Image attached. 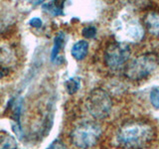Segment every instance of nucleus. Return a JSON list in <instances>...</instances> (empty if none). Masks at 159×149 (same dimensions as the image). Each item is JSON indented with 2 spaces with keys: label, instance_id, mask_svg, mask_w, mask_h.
<instances>
[{
  "label": "nucleus",
  "instance_id": "obj_2",
  "mask_svg": "<svg viewBox=\"0 0 159 149\" xmlns=\"http://www.w3.org/2000/svg\"><path fill=\"white\" fill-rule=\"evenodd\" d=\"M102 136V127L97 122L86 121L76 126L71 133V141L80 149H89L97 145Z\"/></svg>",
  "mask_w": 159,
  "mask_h": 149
},
{
  "label": "nucleus",
  "instance_id": "obj_15",
  "mask_svg": "<svg viewBox=\"0 0 159 149\" xmlns=\"http://www.w3.org/2000/svg\"><path fill=\"white\" fill-rule=\"evenodd\" d=\"M29 25H31L32 27L35 28H39L43 25V21L39 17H34L29 21Z\"/></svg>",
  "mask_w": 159,
  "mask_h": 149
},
{
  "label": "nucleus",
  "instance_id": "obj_13",
  "mask_svg": "<svg viewBox=\"0 0 159 149\" xmlns=\"http://www.w3.org/2000/svg\"><path fill=\"white\" fill-rule=\"evenodd\" d=\"M82 33H83V36L84 38L91 39V38H93L94 36H96L97 29H96V27H93V26H87V27H84L83 29Z\"/></svg>",
  "mask_w": 159,
  "mask_h": 149
},
{
  "label": "nucleus",
  "instance_id": "obj_5",
  "mask_svg": "<svg viewBox=\"0 0 159 149\" xmlns=\"http://www.w3.org/2000/svg\"><path fill=\"white\" fill-rule=\"evenodd\" d=\"M130 54V48L127 44L114 42L108 45L104 52V62L109 69L117 70L128 61Z\"/></svg>",
  "mask_w": 159,
  "mask_h": 149
},
{
  "label": "nucleus",
  "instance_id": "obj_7",
  "mask_svg": "<svg viewBox=\"0 0 159 149\" xmlns=\"http://www.w3.org/2000/svg\"><path fill=\"white\" fill-rule=\"evenodd\" d=\"M89 51V43L84 40H80L77 43L74 44V46L72 47V56L78 60V61H81L84 57L87 56Z\"/></svg>",
  "mask_w": 159,
  "mask_h": 149
},
{
  "label": "nucleus",
  "instance_id": "obj_1",
  "mask_svg": "<svg viewBox=\"0 0 159 149\" xmlns=\"http://www.w3.org/2000/svg\"><path fill=\"white\" fill-rule=\"evenodd\" d=\"M155 137V130L144 120H129L118 129L116 142L125 149H143Z\"/></svg>",
  "mask_w": 159,
  "mask_h": 149
},
{
  "label": "nucleus",
  "instance_id": "obj_4",
  "mask_svg": "<svg viewBox=\"0 0 159 149\" xmlns=\"http://www.w3.org/2000/svg\"><path fill=\"white\" fill-rule=\"evenodd\" d=\"M86 106L93 118L103 119L107 117L111 111L112 101L104 89L98 88L89 93Z\"/></svg>",
  "mask_w": 159,
  "mask_h": 149
},
{
  "label": "nucleus",
  "instance_id": "obj_9",
  "mask_svg": "<svg viewBox=\"0 0 159 149\" xmlns=\"http://www.w3.org/2000/svg\"><path fill=\"white\" fill-rule=\"evenodd\" d=\"M43 8L51 13L54 16L63 14V8H64V2H59V1H53V2H48L43 4Z\"/></svg>",
  "mask_w": 159,
  "mask_h": 149
},
{
  "label": "nucleus",
  "instance_id": "obj_6",
  "mask_svg": "<svg viewBox=\"0 0 159 149\" xmlns=\"http://www.w3.org/2000/svg\"><path fill=\"white\" fill-rule=\"evenodd\" d=\"M144 23L151 35L159 37V12H149L145 15Z\"/></svg>",
  "mask_w": 159,
  "mask_h": 149
},
{
  "label": "nucleus",
  "instance_id": "obj_14",
  "mask_svg": "<svg viewBox=\"0 0 159 149\" xmlns=\"http://www.w3.org/2000/svg\"><path fill=\"white\" fill-rule=\"evenodd\" d=\"M47 149H66V146H65V144L61 140L57 139V140H54L50 144Z\"/></svg>",
  "mask_w": 159,
  "mask_h": 149
},
{
  "label": "nucleus",
  "instance_id": "obj_8",
  "mask_svg": "<svg viewBox=\"0 0 159 149\" xmlns=\"http://www.w3.org/2000/svg\"><path fill=\"white\" fill-rule=\"evenodd\" d=\"M64 41H65V36L64 34L61 32L57 35V37L55 38L54 41V46L52 49V53H51V60L53 62H56V60L59 58V53L60 50L63 47L64 45Z\"/></svg>",
  "mask_w": 159,
  "mask_h": 149
},
{
  "label": "nucleus",
  "instance_id": "obj_12",
  "mask_svg": "<svg viewBox=\"0 0 159 149\" xmlns=\"http://www.w3.org/2000/svg\"><path fill=\"white\" fill-rule=\"evenodd\" d=\"M150 102L152 106L159 109V88H153L150 93Z\"/></svg>",
  "mask_w": 159,
  "mask_h": 149
},
{
  "label": "nucleus",
  "instance_id": "obj_3",
  "mask_svg": "<svg viewBox=\"0 0 159 149\" xmlns=\"http://www.w3.org/2000/svg\"><path fill=\"white\" fill-rule=\"evenodd\" d=\"M159 65V58L155 53H145L136 57L129 63L125 70V77L132 81L145 79L155 71Z\"/></svg>",
  "mask_w": 159,
  "mask_h": 149
},
{
  "label": "nucleus",
  "instance_id": "obj_10",
  "mask_svg": "<svg viewBox=\"0 0 159 149\" xmlns=\"http://www.w3.org/2000/svg\"><path fill=\"white\" fill-rule=\"evenodd\" d=\"M65 87H66L69 94H74L79 91L80 87H81V81H80L79 78H71L66 81Z\"/></svg>",
  "mask_w": 159,
  "mask_h": 149
},
{
  "label": "nucleus",
  "instance_id": "obj_11",
  "mask_svg": "<svg viewBox=\"0 0 159 149\" xmlns=\"http://www.w3.org/2000/svg\"><path fill=\"white\" fill-rule=\"evenodd\" d=\"M2 149H17V143L11 136L6 137L2 142Z\"/></svg>",
  "mask_w": 159,
  "mask_h": 149
}]
</instances>
